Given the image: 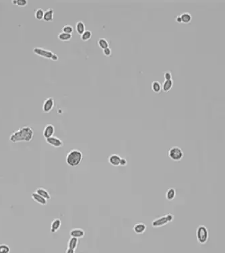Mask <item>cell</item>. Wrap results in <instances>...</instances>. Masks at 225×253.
<instances>
[{
    "instance_id": "cell-22",
    "label": "cell",
    "mask_w": 225,
    "mask_h": 253,
    "mask_svg": "<svg viewBox=\"0 0 225 253\" xmlns=\"http://www.w3.org/2000/svg\"><path fill=\"white\" fill-rule=\"evenodd\" d=\"M181 18L182 23H184V24H189L190 23L192 17L191 15L189 12H183L181 14H180Z\"/></svg>"
},
{
    "instance_id": "cell-20",
    "label": "cell",
    "mask_w": 225,
    "mask_h": 253,
    "mask_svg": "<svg viewBox=\"0 0 225 253\" xmlns=\"http://www.w3.org/2000/svg\"><path fill=\"white\" fill-rule=\"evenodd\" d=\"M176 196V190L173 188H171L166 192V199H167L168 201H173L174 199L175 198Z\"/></svg>"
},
{
    "instance_id": "cell-15",
    "label": "cell",
    "mask_w": 225,
    "mask_h": 253,
    "mask_svg": "<svg viewBox=\"0 0 225 253\" xmlns=\"http://www.w3.org/2000/svg\"><path fill=\"white\" fill-rule=\"evenodd\" d=\"M78 239L76 238L71 237L67 242V248L76 251L78 246Z\"/></svg>"
},
{
    "instance_id": "cell-23",
    "label": "cell",
    "mask_w": 225,
    "mask_h": 253,
    "mask_svg": "<svg viewBox=\"0 0 225 253\" xmlns=\"http://www.w3.org/2000/svg\"><path fill=\"white\" fill-rule=\"evenodd\" d=\"M58 39L60 40L61 41H64V42H66V41H69L72 39V34L65 33L61 32L60 34H58Z\"/></svg>"
},
{
    "instance_id": "cell-1",
    "label": "cell",
    "mask_w": 225,
    "mask_h": 253,
    "mask_svg": "<svg viewBox=\"0 0 225 253\" xmlns=\"http://www.w3.org/2000/svg\"><path fill=\"white\" fill-rule=\"evenodd\" d=\"M34 134V130L31 127L28 126H24L10 134V140L13 143H29L33 139Z\"/></svg>"
},
{
    "instance_id": "cell-6",
    "label": "cell",
    "mask_w": 225,
    "mask_h": 253,
    "mask_svg": "<svg viewBox=\"0 0 225 253\" xmlns=\"http://www.w3.org/2000/svg\"><path fill=\"white\" fill-rule=\"evenodd\" d=\"M33 53L35 55H37L41 58L51 60L55 54L50 50H47L42 48H34L33 49Z\"/></svg>"
},
{
    "instance_id": "cell-33",
    "label": "cell",
    "mask_w": 225,
    "mask_h": 253,
    "mask_svg": "<svg viewBox=\"0 0 225 253\" xmlns=\"http://www.w3.org/2000/svg\"><path fill=\"white\" fill-rule=\"evenodd\" d=\"M175 21L178 23H182V20H181V18L180 15L177 16L175 18Z\"/></svg>"
},
{
    "instance_id": "cell-18",
    "label": "cell",
    "mask_w": 225,
    "mask_h": 253,
    "mask_svg": "<svg viewBox=\"0 0 225 253\" xmlns=\"http://www.w3.org/2000/svg\"><path fill=\"white\" fill-rule=\"evenodd\" d=\"M173 80H165L162 84V90L165 93H168L173 88Z\"/></svg>"
},
{
    "instance_id": "cell-26",
    "label": "cell",
    "mask_w": 225,
    "mask_h": 253,
    "mask_svg": "<svg viewBox=\"0 0 225 253\" xmlns=\"http://www.w3.org/2000/svg\"><path fill=\"white\" fill-rule=\"evenodd\" d=\"M92 36H93V33H92V31L89 30H86L84 33L81 35V39L83 41H87L91 39Z\"/></svg>"
},
{
    "instance_id": "cell-3",
    "label": "cell",
    "mask_w": 225,
    "mask_h": 253,
    "mask_svg": "<svg viewBox=\"0 0 225 253\" xmlns=\"http://www.w3.org/2000/svg\"><path fill=\"white\" fill-rule=\"evenodd\" d=\"M196 238L197 242L201 245H204L208 240L209 233L206 226L200 225L196 229Z\"/></svg>"
},
{
    "instance_id": "cell-4",
    "label": "cell",
    "mask_w": 225,
    "mask_h": 253,
    "mask_svg": "<svg viewBox=\"0 0 225 253\" xmlns=\"http://www.w3.org/2000/svg\"><path fill=\"white\" fill-rule=\"evenodd\" d=\"M173 218L174 216L172 214L165 215L164 216L160 217L158 218L154 219L152 222V226L154 228L162 227V226L168 224L169 222H172Z\"/></svg>"
},
{
    "instance_id": "cell-35",
    "label": "cell",
    "mask_w": 225,
    "mask_h": 253,
    "mask_svg": "<svg viewBox=\"0 0 225 253\" xmlns=\"http://www.w3.org/2000/svg\"><path fill=\"white\" fill-rule=\"evenodd\" d=\"M11 3H12L14 5H16V0H14V1H11Z\"/></svg>"
},
{
    "instance_id": "cell-28",
    "label": "cell",
    "mask_w": 225,
    "mask_h": 253,
    "mask_svg": "<svg viewBox=\"0 0 225 253\" xmlns=\"http://www.w3.org/2000/svg\"><path fill=\"white\" fill-rule=\"evenodd\" d=\"M10 248L8 245L5 244H1L0 245V253H10Z\"/></svg>"
},
{
    "instance_id": "cell-30",
    "label": "cell",
    "mask_w": 225,
    "mask_h": 253,
    "mask_svg": "<svg viewBox=\"0 0 225 253\" xmlns=\"http://www.w3.org/2000/svg\"><path fill=\"white\" fill-rule=\"evenodd\" d=\"M164 78L165 80H170L172 79V73L169 71H167L164 73Z\"/></svg>"
},
{
    "instance_id": "cell-32",
    "label": "cell",
    "mask_w": 225,
    "mask_h": 253,
    "mask_svg": "<svg viewBox=\"0 0 225 253\" xmlns=\"http://www.w3.org/2000/svg\"><path fill=\"white\" fill-rule=\"evenodd\" d=\"M128 164V161L125 158H121L120 161V166H126Z\"/></svg>"
},
{
    "instance_id": "cell-25",
    "label": "cell",
    "mask_w": 225,
    "mask_h": 253,
    "mask_svg": "<svg viewBox=\"0 0 225 253\" xmlns=\"http://www.w3.org/2000/svg\"><path fill=\"white\" fill-rule=\"evenodd\" d=\"M98 45H99V48L100 49H102L103 50L106 48H109V44L107 40H106L105 39H103V38H101V39H99V41H98Z\"/></svg>"
},
{
    "instance_id": "cell-14",
    "label": "cell",
    "mask_w": 225,
    "mask_h": 253,
    "mask_svg": "<svg viewBox=\"0 0 225 253\" xmlns=\"http://www.w3.org/2000/svg\"><path fill=\"white\" fill-rule=\"evenodd\" d=\"M31 196H32V200H33L35 202H37V203L41 205L45 206L47 203V200L44 199L43 197L40 196L39 195H38L37 192H32Z\"/></svg>"
},
{
    "instance_id": "cell-21",
    "label": "cell",
    "mask_w": 225,
    "mask_h": 253,
    "mask_svg": "<svg viewBox=\"0 0 225 253\" xmlns=\"http://www.w3.org/2000/svg\"><path fill=\"white\" fill-rule=\"evenodd\" d=\"M151 88H152L153 92L156 93H161V91L162 90V85L160 83V82L157 80H155L152 82V84H151Z\"/></svg>"
},
{
    "instance_id": "cell-17",
    "label": "cell",
    "mask_w": 225,
    "mask_h": 253,
    "mask_svg": "<svg viewBox=\"0 0 225 253\" xmlns=\"http://www.w3.org/2000/svg\"><path fill=\"white\" fill-rule=\"evenodd\" d=\"M35 192H37L38 195H39L40 196H41L42 197H43L44 199H45L46 200H48L51 199V195H50V193L47 191L45 188H38L35 191Z\"/></svg>"
},
{
    "instance_id": "cell-31",
    "label": "cell",
    "mask_w": 225,
    "mask_h": 253,
    "mask_svg": "<svg viewBox=\"0 0 225 253\" xmlns=\"http://www.w3.org/2000/svg\"><path fill=\"white\" fill-rule=\"evenodd\" d=\"M103 54H104V55L106 57H110L112 55V51L111 48H108L103 49Z\"/></svg>"
},
{
    "instance_id": "cell-24",
    "label": "cell",
    "mask_w": 225,
    "mask_h": 253,
    "mask_svg": "<svg viewBox=\"0 0 225 253\" xmlns=\"http://www.w3.org/2000/svg\"><path fill=\"white\" fill-rule=\"evenodd\" d=\"M44 14H45V11H44L42 8L37 9V10H35V12H34L35 18H36L37 20H43Z\"/></svg>"
},
{
    "instance_id": "cell-5",
    "label": "cell",
    "mask_w": 225,
    "mask_h": 253,
    "mask_svg": "<svg viewBox=\"0 0 225 253\" xmlns=\"http://www.w3.org/2000/svg\"><path fill=\"white\" fill-rule=\"evenodd\" d=\"M168 156L171 160L174 161H179L183 159L184 153L182 149L179 146H173L168 150Z\"/></svg>"
},
{
    "instance_id": "cell-16",
    "label": "cell",
    "mask_w": 225,
    "mask_h": 253,
    "mask_svg": "<svg viewBox=\"0 0 225 253\" xmlns=\"http://www.w3.org/2000/svg\"><path fill=\"white\" fill-rule=\"evenodd\" d=\"M53 15H54V11H53V9L48 8L46 11H45L43 20L45 22H53Z\"/></svg>"
},
{
    "instance_id": "cell-9",
    "label": "cell",
    "mask_w": 225,
    "mask_h": 253,
    "mask_svg": "<svg viewBox=\"0 0 225 253\" xmlns=\"http://www.w3.org/2000/svg\"><path fill=\"white\" fill-rule=\"evenodd\" d=\"M55 133V126L52 124H47L43 130V136L45 139L53 136Z\"/></svg>"
},
{
    "instance_id": "cell-7",
    "label": "cell",
    "mask_w": 225,
    "mask_h": 253,
    "mask_svg": "<svg viewBox=\"0 0 225 253\" xmlns=\"http://www.w3.org/2000/svg\"><path fill=\"white\" fill-rule=\"evenodd\" d=\"M55 105V100L53 97H49L45 100L43 105V111L45 113H49L53 110Z\"/></svg>"
},
{
    "instance_id": "cell-29",
    "label": "cell",
    "mask_w": 225,
    "mask_h": 253,
    "mask_svg": "<svg viewBox=\"0 0 225 253\" xmlns=\"http://www.w3.org/2000/svg\"><path fill=\"white\" fill-rule=\"evenodd\" d=\"M28 5L27 0H16V5L20 8L26 7Z\"/></svg>"
},
{
    "instance_id": "cell-34",
    "label": "cell",
    "mask_w": 225,
    "mask_h": 253,
    "mask_svg": "<svg viewBox=\"0 0 225 253\" xmlns=\"http://www.w3.org/2000/svg\"><path fill=\"white\" fill-rule=\"evenodd\" d=\"M66 253H75V251H73V250H71V249L67 248L66 252Z\"/></svg>"
},
{
    "instance_id": "cell-2",
    "label": "cell",
    "mask_w": 225,
    "mask_h": 253,
    "mask_svg": "<svg viewBox=\"0 0 225 253\" xmlns=\"http://www.w3.org/2000/svg\"><path fill=\"white\" fill-rule=\"evenodd\" d=\"M83 159L82 153L78 149H72L68 153L66 157V162L72 167L78 166Z\"/></svg>"
},
{
    "instance_id": "cell-12",
    "label": "cell",
    "mask_w": 225,
    "mask_h": 253,
    "mask_svg": "<svg viewBox=\"0 0 225 253\" xmlns=\"http://www.w3.org/2000/svg\"><path fill=\"white\" fill-rule=\"evenodd\" d=\"M61 220L60 219L57 218L53 219L51 222V225H50V231H51V233L57 232L61 228Z\"/></svg>"
},
{
    "instance_id": "cell-10",
    "label": "cell",
    "mask_w": 225,
    "mask_h": 253,
    "mask_svg": "<svg viewBox=\"0 0 225 253\" xmlns=\"http://www.w3.org/2000/svg\"><path fill=\"white\" fill-rule=\"evenodd\" d=\"M121 157L117 154H112L109 157L108 161L111 166L117 167L120 166V161Z\"/></svg>"
},
{
    "instance_id": "cell-11",
    "label": "cell",
    "mask_w": 225,
    "mask_h": 253,
    "mask_svg": "<svg viewBox=\"0 0 225 253\" xmlns=\"http://www.w3.org/2000/svg\"><path fill=\"white\" fill-rule=\"evenodd\" d=\"M147 226L145 223L142 222H140L136 223L133 228V230L136 234H143L146 231Z\"/></svg>"
},
{
    "instance_id": "cell-13",
    "label": "cell",
    "mask_w": 225,
    "mask_h": 253,
    "mask_svg": "<svg viewBox=\"0 0 225 253\" xmlns=\"http://www.w3.org/2000/svg\"><path fill=\"white\" fill-rule=\"evenodd\" d=\"M70 235L71 237L79 238H82L85 236V232L84 229L81 228H74L72 229L70 232Z\"/></svg>"
},
{
    "instance_id": "cell-8",
    "label": "cell",
    "mask_w": 225,
    "mask_h": 253,
    "mask_svg": "<svg viewBox=\"0 0 225 253\" xmlns=\"http://www.w3.org/2000/svg\"><path fill=\"white\" fill-rule=\"evenodd\" d=\"M46 143L55 148H60L64 145V143L60 139L56 136H51L46 139Z\"/></svg>"
},
{
    "instance_id": "cell-27",
    "label": "cell",
    "mask_w": 225,
    "mask_h": 253,
    "mask_svg": "<svg viewBox=\"0 0 225 253\" xmlns=\"http://www.w3.org/2000/svg\"><path fill=\"white\" fill-rule=\"evenodd\" d=\"M73 31H74L73 27L72 25H65L64 27L62 28V32L65 33L72 34L73 33Z\"/></svg>"
},
{
    "instance_id": "cell-19",
    "label": "cell",
    "mask_w": 225,
    "mask_h": 253,
    "mask_svg": "<svg viewBox=\"0 0 225 253\" xmlns=\"http://www.w3.org/2000/svg\"><path fill=\"white\" fill-rule=\"evenodd\" d=\"M76 31L80 35H82L86 31V25L84 22L78 21L76 25Z\"/></svg>"
}]
</instances>
